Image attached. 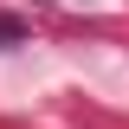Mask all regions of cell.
Listing matches in <instances>:
<instances>
[{
	"mask_svg": "<svg viewBox=\"0 0 129 129\" xmlns=\"http://www.w3.org/2000/svg\"><path fill=\"white\" fill-rule=\"evenodd\" d=\"M19 39H26V26L19 19H0V45H19Z\"/></svg>",
	"mask_w": 129,
	"mask_h": 129,
	"instance_id": "1",
	"label": "cell"
}]
</instances>
